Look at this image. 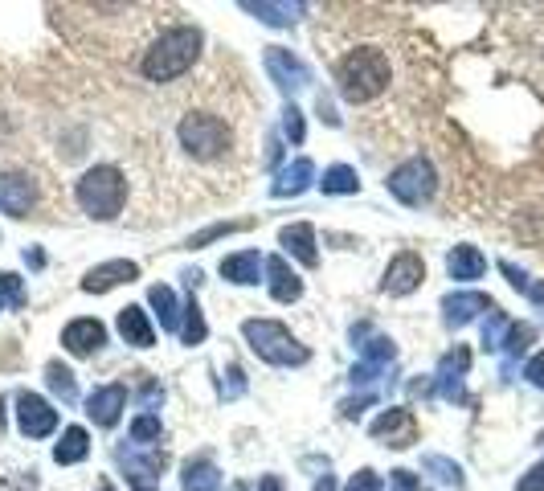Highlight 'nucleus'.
I'll use <instances>...</instances> for the list:
<instances>
[{"label":"nucleus","mask_w":544,"mask_h":491,"mask_svg":"<svg viewBox=\"0 0 544 491\" xmlns=\"http://www.w3.org/2000/svg\"><path fill=\"white\" fill-rule=\"evenodd\" d=\"M180 336H185V344H201L205 340V316H201L197 303L185 307V328H180Z\"/></svg>","instance_id":"obj_30"},{"label":"nucleus","mask_w":544,"mask_h":491,"mask_svg":"<svg viewBox=\"0 0 544 491\" xmlns=\"http://www.w3.org/2000/svg\"><path fill=\"white\" fill-rule=\"evenodd\" d=\"M266 275H270V295H275L279 303H295V299L303 295L299 275L291 271L283 258H266Z\"/></svg>","instance_id":"obj_18"},{"label":"nucleus","mask_w":544,"mask_h":491,"mask_svg":"<svg viewBox=\"0 0 544 491\" xmlns=\"http://www.w3.org/2000/svg\"><path fill=\"white\" fill-rule=\"evenodd\" d=\"M385 86H389V58L377 46L352 50L340 62V95L348 103H369L385 91Z\"/></svg>","instance_id":"obj_2"},{"label":"nucleus","mask_w":544,"mask_h":491,"mask_svg":"<svg viewBox=\"0 0 544 491\" xmlns=\"http://www.w3.org/2000/svg\"><path fill=\"white\" fill-rule=\"evenodd\" d=\"M21 303H25L21 279L17 275H0V311H5V307H21Z\"/></svg>","instance_id":"obj_31"},{"label":"nucleus","mask_w":544,"mask_h":491,"mask_svg":"<svg viewBox=\"0 0 544 491\" xmlns=\"http://www.w3.org/2000/svg\"><path fill=\"white\" fill-rule=\"evenodd\" d=\"M311 176H315V164L311 160H295L279 181H275V197H299L307 185H311Z\"/></svg>","instance_id":"obj_22"},{"label":"nucleus","mask_w":544,"mask_h":491,"mask_svg":"<svg viewBox=\"0 0 544 491\" xmlns=\"http://www.w3.org/2000/svg\"><path fill=\"white\" fill-rule=\"evenodd\" d=\"M426 279V262L414 254V250H405V254H397L393 262H389V271H385V291L389 295H410L418 283Z\"/></svg>","instance_id":"obj_10"},{"label":"nucleus","mask_w":544,"mask_h":491,"mask_svg":"<svg viewBox=\"0 0 544 491\" xmlns=\"http://www.w3.org/2000/svg\"><path fill=\"white\" fill-rule=\"evenodd\" d=\"M524 377L536 385V389H544V348L532 356V361H528V369H524Z\"/></svg>","instance_id":"obj_39"},{"label":"nucleus","mask_w":544,"mask_h":491,"mask_svg":"<svg viewBox=\"0 0 544 491\" xmlns=\"http://www.w3.org/2000/svg\"><path fill=\"white\" fill-rule=\"evenodd\" d=\"M197 54H201V29H193V25H172V29H164L156 41H152V50L144 54V62H140V70H144V78H152V82H172V78H180L193 62H197Z\"/></svg>","instance_id":"obj_1"},{"label":"nucleus","mask_w":544,"mask_h":491,"mask_svg":"<svg viewBox=\"0 0 544 491\" xmlns=\"http://www.w3.org/2000/svg\"><path fill=\"white\" fill-rule=\"evenodd\" d=\"M37 201V185H33V176L25 172H5L0 176V213H9V217H25Z\"/></svg>","instance_id":"obj_9"},{"label":"nucleus","mask_w":544,"mask_h":491,"mask_svg":"<svg viewBox=\"0 0 544 491\" xmlns=\"http://www.w3.org/2000/svg\"><path fill=\"white\" fill-rule=\"evenodd\" d=\"M131 438L135 442H152V438H160V418L156 414H140L131 422Z\"/></svg>","instance_id":"obj_33"},{"label":"nucleus","mask_w":544,"mask_h":491,"mask_svg":"<svg viewBox=\"0 0 544 491\" xmlns=\"http://www.w3.org/2000/svg\"><path fill=\"white\" fill-rule=\"evenodd\" d=\"M258 491H283V483H279V479H275V475H266V479H262V483H258Z\"/></svg>","instance_id":"obj_41"},{"label":"nucleus","mask_w":544,"mask_h":491,"mask_svg":"<svg viewBox=\"0 0 544 491\" xmlns=\"http://www.w3.org/2000/svg\"><path fill=\"white\" fill-rule=\"evenodd\" d=\"M389 193L401 201V205H422L434 197V168L430 160L414 156V160H405L401 168L389 172Z\"/></svg>","instance_id":"obj_6"},{"label":"nucleus","mask_w":544,"mask_h":491,"mask_svg":"<svg viewBox=\"0 0 544 491\" xmlns=\"http://www.w3.org/2000/svg\"><path fill=\"white\" fill-rule=\"evenodd\" d=\"M176 136H180V144H185V152L193 160H217V156L230 152V144H234L225 119H217L209 111H189L185 119H180Z\"/></svg>","instance_id":"obj_4"},{"label":"nucleus","mask_w":544,"mask_h":491,"mask_svg":"<svg viewBox=\"0 0 544 491\" xmlns=\"http://www.w3.org/2000/svg\"><path fill=\"white\" fill-rule=\"evenodd\" d=\"M516 491H544V463H536L528 475H520Z\"/></svg>","instance_id":"obj_38"},{"label":"nucleus","mask_w":544,"mask_h":491,"mask_svg":"<svg viewBox=\"0 0 544 491\" xmlns=\"http://www.w3.org/2000/svg\"><path fill=\"white\" fill-rule=\"evenodd\" d=\"M389 487H393V491H426V487H422V479H418L414 471H393Z\"/></svg>","instance_id":"obj_37"},{"label":"nucleus","mask_w":544,"mask_h":491,"mask_svg":"<svg viewBox=\"0 0 544 491\" xmlns=\"http://www.w3.org/2000/svg\"><path fill=\"white\" fill-rule=\"evenodd\" d=\"M356 189H360L356 168L336 164V168H328V172H324V193H356Z\"/></svg>","instance_id":"obj_26"},{"label":"nucleus","mask_w":544,"mask_h":491,"mask_svg":"<svg viewBox=\"0 0 544 491\" xmlns=\"http://www.w3.org/2000/svg\"><path fill=\"white\" fill-rule=\"evenodd\" d=\"M45 377H50V389H54L62 401H74V397H78V389H74V373H70V369L50 365V369H45Z\"/></svg>","instance_id":"obj_29"},{"label":"nucleus","mask_w":544,"mask_h":491,"mask_svg":"<svg viewBox=\"0 0 544 491\" xmlns=\"http://www.w3.org/2000/svg\"><path fill=\"white\" fill-rule=\"evenodd\" d=\"M373 434L377 438H389V446H410L418 438V422L410 410H385L377 422H373Z\"/></svg>","instance_id":"obj_14"},{"label":"nucleus","mask_w":544,"mask_h":491,"mask_svg":"<svg viewBox=\"0 0 544 491\" xmlns=\"http://www.w3.org/2000/svg\"><path fill=\"white\" fill-rule=\"evenodd\" d=\"M344 491H381V479H377V471H356Z\"/></svg>","instance_id":"obj_36"},{"label":"nucleus","mask_w":544,"mask_h":491,"mask_svg":"<svg viewBox=\"0 0 544 491\" xmlns=\"http://www.w3.org/2000/svg\"><path fill=\"white\" fill-rule=\"evenodd\" d=\"M262 258H258V250H242V254H230L221 262V275L230 279V283H258V275H262Z\"/></svg>","instance_id":"obj_21"},{"label":"nucleus","mask_w":544,"mask_h":491,"mask_svg":"<svg viewBox=\"0 0 544 491\" xmlns=\"http://www.w3.org/2000/svg\"><path fill=\"white\" fill-rule=\"evenodd\" d=\"M119 336L135 348H152V324H148V311L144 307H123L119 311Z\"/></svg>","instance_id":"obj_19"},{"label":"nucleus","mask_w":544,"mask_h":491,"mask_svg":"<svg viewBox=\"0 0 544 491\" xmlns=\"http://www.w3.org/2000/svg\"><path fill=\"white\" fill-rule=\"evenodd\" d=\"M279 242H283V250L295 254L303 266H315V262H320V254H315V230L307 226V221H299V226H287V230L279 234Z\"/></svg>","instance_id":"obj_20"},{"label":"nucleus","mask_w":544,"mask_h":491,"mask_svg":"<svg viewBox=\"0 0 544 491\" xmlns=\"http://www.w3.org/2000/svg\"><path fill=\"white\" fill-rule=\"evenodd\" d=\"M62 344H66V352H74V356H95V352L107 344V328H103L99 320H74V324L62 332Z\"/></svg>","instance_id":"obj_12"},{"label":"nucleus","mask_w":544,"mask_h":491,"mask_svg":"<svg viewBox=\"0 0 544 491\" xmlns=\"http://www.w3.org/2000/svg\"><path fill=\"white\" fill-rule=\"evenodd\" d=\"M283 131L291 136V144H303V115H299V107L283 111Z\"/></svg>","instance_id":"obj_35"},{"label":"nucleus","mask_w":544,"mask_h":491,"mask_svg":"<svg viewBox=\"0 0 544 491\" xmlns=\"http://www.w3.org/2000/svg\"><path fill=\"white\" fill-rule=\"evenodd\" d=\"M242 389H246V381H242V369L234 365V369H230V389H225V397H238Z\"/></svg>","instance_id":"obj_40"},{"label":"nucleus","mask_w":544,"mask_h":491,"mask_svg":"<svg viewBox=\"0 0 544 491\" xmlns=\"http://www.w3.org/2000/svg\"><path fill=\"white\" fill-rule=\"evenodd\" d=\"M148 299H152V307L160 311V324H164L168 332H176V328H180V307H176L172 287H152V291H148Z\"/></svg>","instance_id":"obj_25"},{"label":"nucleus","mask_w":544,"mask_h":491,"mask_svg":"<svg viewBox=\"0 0 544 491\" xmlns=\"http://www.w3.org/2000/svg\"><path fill=\"white\" fill-rule=\"evenodd\" d=\"M446 271H450V279H455V283H475L487 271V258L475 246H455V250H450V258H446Z\"/></svg>","instance_id":"obj_17"},{"label":"nucleus","mask_w":544,"mask_h":491,"mask_svg":"<svg viewBox=\"0 0 544 491\" xmlns=\"http://www.w3.org/2000/svg\"><path fill=\"white\" fill-rule=\"evenodd\" d=\"M123 406H127V389L123 385H103V389H95L86 397V414L95 418L99 426H115Z\"/></svg>","instance_id":"obj_13"},{"label":"nucleus","mask_w":544,"mask_h":491,"mask_svg":"<svg viewBox=\"0 0 544 491\" xmlns=\"http://www.w3.org/2000/svg\"><path fill=\"white\" fill-rule=\"evenodd\" d=\"M442 311H446V324L450 328H463L467 320H475L479 311H491V299L479 295V291H463V295H446L442 299Z\"/></svg>","instance_id":"obj_15"},{"label":"nucleus","mask_w":544,"mask_h":491,"mask_svg":"<svg viewBox=\"0 0 544 491\" xmlns=\"http://www.w3.org/2000/svg\"><path fill=\"white\" fill-rule=\"evenodd\" d=\"M17 422H21L25 438H45V434L58 430V410L37 393H21L17 397Z\"/></svg>","instance_id":"obj_7"},{"label":"nucleus","mask_w":544,"mask_h":491,"mask_svg":"<svg viewBox=\"0 0 544 491\" xmlns=\"http://www.w3.org/2000/svg\"><path fill=\"white\" fill-rule=\"evenodd\" d=\"M246 9H250V13H258L266 25H291V21L303 13L299 5H246Z\"/></svg>","instance_id":"obj_27"},{"label":"nucleus","mask_w":544,"mask_h":491,"mask_svg":"<svg viewBox=\"0 0 544 491\" xmlns=\"http://www.w3.org/2000/svg\"><path fill=\"white\" fill-rule=\"evenodd\" d=\"M185 491H217V483H221V475H217V467L209 463V459H197V463H189L185 467Z\"/></svg>","instance_id":"obj_24"},{"label":"nucleus","mask_w":544,"mask_h":491,"mask_svg":"<svg viewBox=\"0 0 544 491\" xmlns=\"http://www.w3.org/2000/svg\"><path fill=\"white\" fill-rule=\"evenodd\" d=\"M86 451H90L86 430H82V426H70V430L62 434V442L54 446V459H58V463H82Z\"/></svg>","instance_id":"obj_23"},{"label":"nucleus","mask_w":544,"mask_h":491,"mask_svg":"<svg viewBox=\"0 0 544 491\" xmlns=\"http://www.w3.org/2000/svg\"><path fill=\"white\" fill-rule=\"evenodd\" d=\"M250 348L270 365H303L307 361V348L279 324V320H246L242 324Z\"/></svg>","instance_id":"obj_5"},{"label":"nucleus","mask_w":544,"mask_h":491,"mask_svg":"<svg viewBox=\"0 0 544 491\" xmlns=\"http://www.w3.org/2000/svg\"><path fill=\"white\" fill-rule=\"evenodd\" d=\"M135 275H140V266L135 262H127V258H115V262H103V266H95L86 279H82V291H90V295H107L111 287H119V283H131Z\"/></svg>","instance_id":"obj_11"},{"label":"nucleus","mask_w":544,"mask_h":491,"mask_svg":"<svg viewBox=\"0 0 544 491\" xmlns=\"http://www.w3.org/2000/svg\"><path fill=\"white\" fill-rule=\"evenodd\" d=\"M315 491H336V479H332V475H324L320 483H315Z\"/></svg>","instance_id":"obj_42"},{"label":"nucleus","mask_w":544,"mask_h":491,"mask_svg":"<svg viewBox=\"0 0 544 491\" xmlns=\"http://www.w3.org/2000/svg\"><path fill=\"white\" fill-rule=\"evenodd\" d=\"M467 365H471V352L467 348H455L442 361V369H438V389H442V397H450V401H463V373H467Z\"/></svg>","instance_id":"obj_16"},{"label":"nucleus","mask_w":544,"mask_h":491,"mask_svg":"<svg viewBox=\"0 0 544 491\" xmlns=\"http://www.w3.org/2000/svg\"><path fill=\"white\" fill-rule=\"evenodd\" d=\"M532 340H536V328H532V324H512L500 348H504L508 356H520V352H528V344H532Z\"/></svg>","instance_id":"obj_28"},{"label":"nucleus","mask_w":544,"mask_h":491,"mask_svg":"<svg viewBox=\"0 0 544 491\" xmlns=\"http://www.w3.org/2000/svg\"><path fill=\"white\" fill-rule=\"evenodd\" d=\"M0 430H5V401H0Z\"/></svg>","instance_id":"obj_43"},{"label":"nucleus","mask_w":544,"mask_h":491,"mask_svg":"<svg viewBox=\"0 0 544 491\" xmlns=\"http://www.w3.org/2000/svg\"><path fill=\"white\" fill-rule=\"evenodd\" d=\"M74 197H78V205H82L90 217L111 221V217L123 209V201H127V181H123V172H119V168L99 164V168H90V172L82 176V181H78Z\"/></svg>","instance_id":"obj_3"},{"label":"nucleus","mask_w":544,"mask_h":491,"mask_svg":"<svg viewBox=\"0 0 544 491\" xmlns=\"http://www.w3.org/2000/svg\"><path fill=\"white\" fill-rule=\"evenodd\" d=\"M238 230H246L242 221H225V226H209L205 234H197L189 246H205V242H213V238H225V234H238Z\"/></svg>","instance_id":"obj_34"},{"label":"nucleus","mask_w":544,"mask_h":491,"mask_svg":"<svg viewBox=\"0 0 544 491\" xmlns=\"http://www.w3.org/2000/svg\"><path fill=\"white\" fill-rule=\"evenodd\" d=\"M266 70H270V78L279 82V91H303V86L311 82V70L291 50H283V46H270L266 50Z\"/></svg>","instance_id":"obj_8"},{"label":"nucleus","mask_w":544,"mask_h":491,"mask_svg":"<svg viewBox=\"0 0 544 491\" xmlns=\"http://www.w3.org/2000/svg\"><path fill=\"white\" fill-rule=\"evenodd\" d=\"M426 467H430V471H438V479H442V483H450V487H463V471H459L455 463H450V459L430 455V459H426Z\"/></svg>","instance_id":"obj_32"}]
</instances>
